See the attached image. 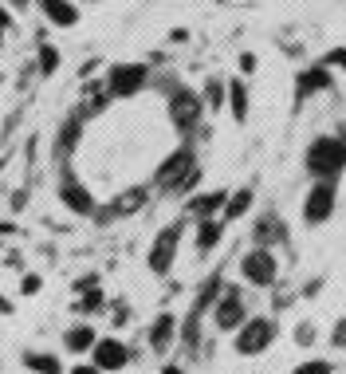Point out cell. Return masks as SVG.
Here are the masks:
<instances>
[{"label": "cell", "instance_id": "cell-1", "mask_svg": "<svg viewBox=\"0 0 346 374\" xmlns=\"http://www.w3.org/2000/svg\"><path fill=\"white\" fill-rule=\"evenodd\" d=\"M342 162H346V146L335 142V138H319L315 146L307 150V166H311V174H319V177L338 174Z\"/></svg>", "mask_w": 346, "mask_h": 374}, {"label": "cell", "instance_id": "cell-2", "mask_svg": "<svg viewBox=\"0 0 346 374\" xmlns=\"http://www.w3.org/2000/svg\"><path fill=\"white\" fill-rule=\"evenodd\" d=\"M272 335H276V327L267 323V319H252V323H244V327H240V335H237L240 354H260V351H267Z\"/></svg>", "mask_w": 346, "mask_h": 374}, {"label": "cell", "instance_id": "cell-3", "mask_svg": "<svg viewBox=\"0 0 346 374\" xmlns=\"http://www.w3.org/2000/svg\"><path fill=\"white\" fill-rule=\"evenodd\" d=\"M169 115H173V127L178 130H193V122L201 118V98L193 91H178L173 103H169Z\"/></svg>", "mask_w": 346, "mask_h": 374}, {"label": "cell", "instance_id": "cell-4", "mask_svg": "<svg viewBox=\"0 0 346 374\" xmlns=\"http://www.w3.org/2000/svg\"><path fill=\"white\" fill-rule=\"evenodd\" d=\"M142 83H146V67H138V63H122V67L110 71L114 95H134V91H142Z\"/></svg>", "mask_w": 346, "mask_h": 374}, {"label": "cell", "instance_id": "cell-5", "mask_svg": "<svg viewBox=\"0 0 346 374\" xmlns=\"http://www.w3.org/2000/svg\"><path fill=\"white\" fill-rule=\"evenodd\" d=\"M331 209H335V189H331V186L323 181V186H315V189H311L303 217L311 221V225H319V221H326V217H331Z\"/></svg>", "mask_w": 346, "mask_h": 374}, {"label": "cell", "instance_id": "cell-6", "mask_svg": "<svg viewBox=\"0 0 346 374\" xmlns=\"http://www.w3.org/2000/svg\"><path fill=\"white\" fill-rule=\"evenodd\" d=\"M173 252H178V225L166 228V233L154 240V252H149V268L154 272H166L169 264H173Z\"/></svg>", "mask_w": 346, "mask_h": 374}, {"label": "cell", "instance_id": "cell-7", "mask_svg": "<svg viewBox=\"0 0 346 374\" xmlns=\"http://www.w3.org/2000/svg\"><path fill=\"white\" fill-rule=\"evenodd\" d=\"M244 276L252 280V284H272V280H276V260H272L267 252L244 256Z\"/></svg>", "mask_w": 346, "mask_h": 374}, {"label": "cell", "instance_id": "cell-8", "mask_svg": "<svg viewBox=\"0 0 346 374\" xmlns=\"http://www.w3.org/2000/svg\"><path fill=\"white\" fill-rule=\"evenodd\" d=\"M95 366H102V370L126 366V347L114 343V339H99V343H95Z\"/></svg>", "mask_w": 346, "mask_h": 374}, {"label": "cell", "instance_id": "cell-9", "mask_svg": "<svg viewBox=\"0 0 346 374\" xmlns=\"http://www.w3.org/2000/svg\"><path fill=\"white\" fill-rule=\"evenodd\" d=\"M189 162H193V154H189V150H181V154H173L166 162V166H161V174H158V186H178L181 177H185V169H189Z\"/></svg>", "mask_w": 346, "mask_h": 374}, {"label": "cell", "instance_id": "cell-10", "mask_svg": "<svg viewBox=\"0 0 346 374\" xmlns=\"http://www.w3.org/2000/svg\"><path fill=\"white\" fill-rule=\"evenodd\" d=\"M40 8H44V16H48L51 24H63V28H67V24H75V16H79L67 0H40Z\"/></svg>", "mask_w": 346, "mask_h": 374}, {"label": "cell", "instance_id": "cell-11", "mask_svg": "<svg viewBox=\"0 0 346 374\" xmlns=\"http://www.w3.org/2000/svg\"><path fill=\"white\" fill-rule=\"evenodd\" d=\"M240 315H244V307H240V299H237V295L228 292V295H225V304L217 307V323L225 327V331H232V327L240 323Z\"/></svg>", "mask_w": 346, "mask_h": 374}, {"label": "cell", "instance_id": "cell-12", "mask_svg": "<svg viewBox=\"0 0 346 374\" xmlns=\"http://www.w3.org/2000/svg\"><path fill=\"white\" fill-rule=\"evenodd\" d=\"M63 201H67L71 209H79V213H91V209H95V201L87 197V189L75 186V181H67V186H63Z\"/></svg>", "mask_w": 346, "mask_h": 374}, {"label": "cell", "instance_id": "cell-13", "mask_svg": "<svg viewBox=\"0 0 346 374\" xmlns=\"http://www.w3.org/2000/svg\"><path fill=\"white\" fill-rule=\"evenodd\" d=\"M95 343V335H91V327H75V331H67V347L71 351H83V347Z\"/></svg>", "mask_w": 346, "mask_h": 374}, {"label": "cell", "instance_id": "cell-14", "mask_svg": "<svg viewBox=\"0 0 346 374\" xmlns=\"http://www.w3.org/2000/svg\"><path fill=\"white\" fill-rule=\"evenodd\" d=\"M220 240V225L217 221H205V225H201V233H197V245L201 248H213Z\"/></svg>", "mask_w": 346, "mask_h": 374}, {"label": "cell", "instance_id": "cell-15", "mask_svg": "<svg viewBox=\"0 0 346 374\" xmlns=\"http://www.w3.org/2000/svg\"><path fill=\"white\" fill-rule=\"evenodd\" d=\"M28 366L36 374H60V363L55 359H44V354H28Z\"/></svg>", "mask_w": 346, "mask_h": 374}, {"label": "cell", "instance_id": "cell-16", "mask_svg": "<svg viewBox=\"0 0 346 374\" xmlns=\"http://www.w3.org/2000/svg\"><path fill=\"white\" fill-rule=\"evenodd\" d=\"M228 98H232V110H237V118H244L248 115V103H244V87H240V83H232V91H228Z\"/></svg>", "mask_w": 346, "mask_h": 374}, {"label": "cell", "instance_id": "cell-17", "mask_svg": "<svg viewBox=\"0 0 346 374\" xmlns=\"http://www.w3.org/2000/svg\"><path fill=\"white\" fill-rule=\"evenodd\" d=\"M248 205H252V193H248V189H240V193L232 197V201H228V217H240Z\"/></svg>", "mask_w": 346, "mask_h": 374}, {"label": "cell", "instance_id": "cell-18", "mask_svg": "<svg viewBox=\"0 0 346 374\" xmlns=\"http://www.w3.org/2000/svg\"><path fill=\"white\" fill-rule=\"evenodd\" d=\"M326 83V71H311V75L299 83V95H307V91H315V87H323Z\"/></svg>", "mask_w": 346, "mask_h": 374}, {"label": "cell", "instance_id": "cell-19", "mask_svg": "<svg viewBox=\"0 0 346 374\" xmlns=\"http://www.w3.org/2000/svg\"><path fill=\"white\" fill-rule=\"evenodd\" d=\"M220 205H225V193H208V197H201L193 209H201V213H213V209H220Z\"/></svg>", "mask_w": 346, "mask_h": 374}, {"label": "cell", "instance_id": "cell-20", "mask_svg": "<svg viewBox=\"0 0 346 374\" xmlns=\"http://www.w3.org/2000/svg\"><path fill=\"white\" fill-rule=\"evenodd\" d=\"M169 327H173V319H169V315H161V319H158V327H154V343H166V339H169Z\"/></svg>", "mask_w": 346, "mask_h": 374}, {"label": "cell", "instance_id": "cell-21", "mask_svg": "<svg viewBox=\"0 0 346 374\" xmlns=\"http://www.w3.org/2000/svg\"><path fill=\"white\" fill-rule=\"evenodd\" d=\"M40 63H44V71H55V63H60V51H55V48H44V51H40Z\"/></svg>", "mask_w": 346, "mask_h": 374}, {"label": "cell", "instance_id": "cell-22", "mask_svg": "<svg viewBox=\"0 0 346 374\" xmlns=\"http://www.w3.org/2000/svg\"><path fill=\"white\" fill-rule=\"evenodd\" d=\"M295 374H331V363H307V366H299Z\"/></svg>", "mask_w": 346, "mask_h": 374}, {"label": "cell", "instance_id": "cell-23", "mask_svg": "<svg viewBox=\"0 0 346 374\" xmlns=\"http://www.w3.org/2000/svg\"><path fill=\"white\" fill-rule=\"evenodd\" d=\"M24 292H28V295L40 292V280H36V276H28V280H24Z\"/></svg>", "mask_w": 346, "mask_h": 374}, {"label": "cell", "instance_id": "cell-24", "mask_svg": "<svg viewBox=\"0 0 346 374\" xmlns=\"http://www.w3.org/2000/svg\"><path fill=\"white\" fill-rule=\"evenodd\" d=\"M71 374H99V366H75Z\"/></svg>", "mask_w": 346, "mask_h": 374}, {"label": "cell", "instance_id": "cell-25", "mask_svg": "<svg viewBox=\"0 0 346 374\" xmlns=\"http://www.w3.org/2000/svg\"><path fill=\"white\" fill-rule=\"evenodd\" d=\"M335 343H342V347H346V323H342V327H338V331H335Z\"/></svg>", "mask_w": 346, "mask_h": 374}, {"label": "cell", "instance_id": "cell-26", "mask_svg": "<svg viewBox=\"0 0 346 374\" xmlns=\"http://www.w3.org/2000/svg\"><path fill=\"white\" fill-rule=\"evenodd\" d=\"M331 63H346V51H335V56H331Z\"/></svg>", "mask_w": 346, "mask_h": 374}, {"label": "cell", "instance_id": "cell-27", "mask_svg": "<svg viewBox=\"0 0 346 374\" xmlns=\"http://www.w3.org/2000/svg\"><path fill=\"white\" fill-rule=\"evenodd\" d=\"M161 374H181V370H178V366H166V370H161Z\"/></svg>", "mask_w": 346, "mask_h": 374}]
</instances>
